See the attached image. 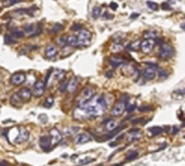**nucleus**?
Listing matches in <instances>:
<instances>
[{"label": "nucleus", "instance_id": "1", "mask_svg": "<svg viewBox=\"0 0 185 166\" xmlns=\"http://www.w3.org/2000/svg\"><path fill=\"white\" fill-rule=\"evenodd\" d=\"M108 107V103H106L104 96L97 97L95 101H90L82 106L84 112L87 114V118H97L104 113V111Z\"/></svg>", "mask_w": 185, "mask_h": 166}, {"label": "nucleus", "instance_id": "2", "mask_svg": "<svg viewBox=\"0 0 185 166\" xmlns=\"http://www.w3.org/2000/svg\"><path fill=\"white\" fill-rule=\"evenodd\" d=\"M96 93V90L92 87H87L84 88V90L80 93V97L78 98V106L79 107H82L84 104H87L90 99H92V97L95 96Z\"/></svg>", "mask_w": 185, "mask_h": 166}, {"label": "nucleus", "instance_id": "3", "mask_svg": "<svg viewBox=\"0 0 185 166\" xmlns=\"http://www.w3.org/2000/svg\"><path fill=\"white\" fill-rule=\"evenodd\" d=\"M76 37H78L79 46H87L92 39V32L88 30H84V29H81Z\"/></svg>", "mask_w": 185, "mask_h": 166}, {"label": "nucleus", "instance_id": "4", "mask_svg": "<svg viewBox=\"0 0 185 166\" xmlns=\"http://www.w3.org/2000/svg\"><path fill=\"white\" fill-rule=\"evenodd\" d=\"M126 104H127V102L125 99H120V101L117 102L112 111H111V115L112 117H120L126 111Z\"/></svg>", "mask_w": 185, "mask_h": 166}, {"label": "nucleus", "instance_id": "5", "mask_svg": "<svg viewBox=\"0 0 185 166\" xmlns=\"http://www.w3.org/2000/svg\"><path fill=\"white\" fill-rule=\"evenodd\" d=\"M174 54V48L170 44H163L161 48H160V53H159V57L162 59V60H168L170 59Z\"/></svg>", "mask_w": 185, "mask_h": 166}, {"label": "nucleus", "instance_id": "6", "mask_svg": "<svg viewBox=\"0 0 185 166\" xmlns=\"http://www.w3.org/2000/svg\"><path fill=\"white\" fill-rule=\"evenodd\" d=\"M155 44H156V42H155L154 38H146V39H144L141 42L140 50L144 53H146V54H147V53H150L152 50L154 48Z\"/></svg>", "mask_w": 185, "mask_h": 166}, {"label": "nucleus", "instance_id": "7", "mask_svg": "<svg viewBox=\"0 0 185 166\" xmlns=\"http://www.w3.org/2000/svg\"><path fill=\"white\" fill-rule=\"evenodd\" d=\"M156 68L157 65L156 64H148V67L146 68V70L144 72V79L146 81H152L155 79L156 76Z\"/></svg>", "mask_w": 185, "mask_h": 166}, {"label": "nucleus", "instance_id": "8", "mask_svg": "<svg viewBox=\"0 0 185 166\" xmlns=\"http://www.w3.org/2000/svg\"><path fill=\"white\" fill-rule=\"evenodd\" d=\"M26 81V74L22 72H18V73H14L11 77V83L13 85H21Z\"/></svg>", "mask_w": 185, "mask_h": 166}, {"label": "nucleus", "instance_id": "9", "mask_svg": "<svg viewBox=\"0 0 185 166\" xmlns=\"http://www.w3.org/2000/svg\"><path fill=\"white\" fill-rule=\"evenodd\" d=\"M24 34L30 37H34V36L38 35L41 31H42V28L40 26H36V24H28V26L24 27Z\"/></svg>", "mask_w": 185, "mask_h": 166}, {"label": "nucleus", "instance_id": "10", "mask_svg": "<svg viewBox=\"0 0 185 166\" xmlns=\"http://www.w3.org/2000/svg\"><path fill=\"white\" fill-rule=\"evenodd\" d=\"M45 91V82L44 81H36L35 85H34V90H32V95L35 97H41Z\"/></svg>", "mask_w": 185, "mask_h": 166}, {"label": "nucleus", "instance_id": "11", "mask_svg": "<svg viewBox=\"0 0 185 166\" xmlns=\"http://www.w3.org/2000/svg\"><path fill=\"white\" fill-rule=\"evenodd\" d=\"M40 145L44 151H50L51 150V145H53L51 136H42L40 139Z\"/></svg>", "mask_w": 185, "mask_h": 166}, {"label": "nucleus", "instance_id": "12", "mask_svg": "<svg viewBox=\"0 0 185 166\" xmlns=\"http://www.w3.org/2000/svg\"><path fill=\"white\" fill-rule=\"evenodd\" d=\"M50 136H51V140H52V144L53 145L60 143V141L62 140V133L58 131L57 128H52V129L50 131Z\"/></svg>", "mask_w": 185, "mask_h": 166}, {"label": "nucleus", "instance_id": "13", "mask_svg": "<svg viewBox=\"0 0 185 166\" xmlns=\"http://www.w3.org/2000/svg\"><path fill=\"white\" fill-rule=\"evenodd\" d=\"M28 139H29V131H27L24 127H21L19 129V134L16 140H15V143H22V142L27 141Z\"/></svg>", "mask_w": 185, "mask_h": 166}, {"label": "nucleus", "instance_id": "14", "mask_svg": "<svg viewBox=\"0 0 185 166\" xmlns=\"http://www.w3.org/2000/svg\"><path fill=\"white\" fill-rule=\"evenodd\" d=\"M92 141V136L88 133H81L75 137V144H86Z\"/></svg>", "mask_w": 185, "mask_h": 166}, {"label": "nucleus", "instance_id": "15", "mask_svg": "<svg viewBox=\"0 0 185 166\" xmlns=\"http://www.w3.org/2000/svg\"><path fill=\"white\" fill-rule=\"evenodd\" d=\"M57 54H58V50L54 45H49V46H46V48H45V58H46V59H50V60H51V59H54Z\"/></svg>", "mask_w": 185, "mask_h": 166}, {"label": "nucleus", "instance_id": "16", "mask_svg": "<svg viewBox=\"0 0 185 166\" xmlns=\"http://www.w3.org/2000/svg\"><path fill=\"white\" fill-rule=\"evenodd\" d=\"M23 103V99L21 98V96L19 95V92H15L11 97V104L13 105L14 107H21Z\"/></svg>", "mask_w": 185, "mask_h": 166}, {"label": "nucleus", "instance_id": "17", "mask_svg": "<svg viewBox=\"0 0 185 166\" xmlns=\"http://www.w3.org/2000/svg\"><path fill=\"white\" fill-rule=\"evenodd\" d=\"M78 84H79V80L76 77H72V79L68 81V84H67V91L70 93H74L76 88H78Z\"/></svg>", "mask_w": 185, "mask_h": 166}, {"label": "nucleus", "instance_id": "18", "mask_svg": "<svg viewBox=\"0 0 185 166\" xmlns=\"http://www.w3.org/2000/svg\"><path fill=\"white\" fill-rule=\"evenodd\" d=\"M109 62H110V65L114 67V68H117V67H119V66L124 65V62H125V60H124L123 58L118 57V56H114V57L110 58V60H109Z\"/></svg>", "mask_w": 185, "mask_h": 166}, {"label": "nucleus", "instance_id": "19", "mask_svg": "<svg viewBox=\"0 0 185 166\" xmlns=\"http://www.w3.org/2000/svg\"><path fill=\"white\" fill-rule=\"evenodd\" d=\"M19 95L21 96L23 102H28V101H30L31 96H32V92H31L28 88H23V89H21V90L19 91Z\"/></svg>", "mask_w": 185, "mask_h": 166}, {"label": "nucleus", "instance_id": "20", "mask_svg": "<svg viewBox=\"0 0 185 166\" xmlns=\"http://www.w3.org/2000/svg\"><path fill=\"white\" fill-rule=\"evenodd\" d=\"M103 125L106 126V131H114V129H116V127H117V122H116L115 120H111V119H105L103 121Z\"/></svg>", "mask_w": 185, "mask_h": 166}, {"label": "nucleus", "instance_id": "21", "mask_svg": "<svg viewBox=\"0 0 185 166\" xmlns=\"http://www.w3.org/2000/svg\"><path fill=\"white\" fill-rule=\"evenodd\" d=\"M67 45L70 46H79V42H78V37L76 36H67Z\"/></svg>", "mask_w": 185, "mask_h": 166}, {"label": "nucleus", "instance_id": "22", "mask_svg": "<svg viewBox=\"0 0 185 166\" xmlns=\"http://www.w3.org/2000/svg\"><path fill=\"white\" fill-rule=\"evenodd\" d=\"M11 35L13 36L15 39H21L23 36H24V31L19 30V29H12L11 30Z\"/></svg>", "mask_w": 185, "mask_h": 166}, {"label": "nucleus", "instance_id": "23", "mask_svg": "<svg viewBox=\"0 0 185 166\" xmlns=\"http://www.w3.org/2000/svg\"><path fill=\"white\" fill-rule=\"evenodd\" d=\"M123 127H124V126H120V127H118V128H116V129H114V131H111L110 133H109L108 135L104 136L103 139H104V140H111L112 137H115V136L117 135V134H118L119 131L123 129Z\"/></svg>", "mask_w": 185, "mask_h": 166}, {"label": "nucleus", "instance_id": "24", "mask_svg": "<svg viewBox=\"0 0 185 166\" xmlns=\"http://www.w3.org/2000/svg\"><path fill=\"white\" fill-rule=\"evenodd\" d=\"M53 77H54V80H57V81H59V80H62L64 77H65V72L64 70H60V69H57L53 72Z\"/></svg>", "mask_w": 185, "mask_h": 166}, {"label": "nucleus", "instance_id": "25", "mask_svg": "<svg viewBox=\"0 0 185 166\" xmlns=\"http://www.w3.org/2000/svg\"><path fill=\"white\" fill-rule=\"evenodd\" d=\"M95 162V159L94 158H89V157H84L82 159H79L78 163H79L80 165H87V164H90V163H94Z\"/></svg>", "mask_w": 185, "mask_h": 166}, {"label": "nucleus", "instance_id": "26", "mask_svg": "<svg viewBox=\"0 0 185 166\" xmlns=\"http://www.w3.org/2000/svg\"><path fill=\"white\" fill-rule=\"evenodd\" d=\"M57 43L62 46V48H66L67 46V36H62L57 38Z\"/></svg>", "mask_w": 185, "mask_h": 166}, {"label": "nucleus", "instance_id": "27", "mask_svg": "<svg viewBox=\"0 0 185 166\" xmlns=\"http://www.w3.org/2000/svg\"><path fill=\"white\" fill-rule=\"evenodd\" d=\"M138 157V151H130L127 153V158H126V162H131L133 159H136Z\"/></svg>", "mask_w": 185, "mask_h": 166}, {"label": "nucleus", "instance_id": "28", "mask_svg": "<svg viewBox=\"0 0 185 166\" xmlns=\"http://www.w3.org/2000/svg\"><path fill=\"white\" fill-rule=\"evenodd\" d=\"M149 131H150V134H153V135H159V134H161L163 131V129L162 128H160V127H152L149 129Z\"/></svg>", "mask_w": 185, "mask_h": 166}, {"label": "nucleus", "instance_id": "29", "mask_svg": "<svg viewBox=\"0 0 185 166\" xmlns=\"http://www.w3.org/2000/svg\"><path fill=\"white\" fill-rule=\"evenodd\" d=\"M141 42H139V40H136V42H133V43H131L130 45H128V50H131V51H137L138 46H140Z\"/></svg>", "mask_w": 185, "mask_h": 166}, {"label": "nucleus", "instance_id": "30", "mask_svg": "<svg viewBox=\"0 0 185 166\" xmlns=\"http://www.w3.org/2000/svg\"><path fill=\"white\" fill-rule=\"evenodd\" d=\"M5 43L6 44H14L15 43V38H14L11 34H9V35H6L5 36Z\"/></svg>", "mask_w": 185, "mask_h": 166}, {"label": "nucleus", "instance_id": "31", "mask_svg": "<svg viewBox=\"0 0 185 166\" xmlns=\"http://www.w3.org/2000/svg\"><path fill=\"white\" fill-rule=\"evenodd\" d=\"M62 30V24H60V23H57V24H54V26L52 27V29H51V34H56V32H58V31Z\"/></svg>", "mask_w": 185, "mask_h": 166}, {"label": "nucleus", "instance_id": "32", "mask_svg": "<svg viewBox=\"0 0 185 166\" xmlns=\"http://www.w3.org/2000/svg\"><path fill=\"white\" fill-rule=\"evenodd\" d=\"M92 18L94 19H97L100 15H101V8H100V7H95V8L92 9Z\"/></svg>", "mask_w": 185, "mask_h": 166}, {"label": "nucleus", "instance_id": "33", "mask_svg": "<svg viewBox=\"0 0 185 166\" xmlns=\"http://www.w3.org/2000/svg\"><path fill=\"white\" fill-rule=\"evenodd\" d=\"M169 76L167 70H159V79L160 80H166Z\"/></svg>", "mask_w": 185, "mask_h": 166}, {"label": "nucleus", "instance_id": "34", "mask_svg": "<svg viewBox=\"0 0 185 166\" xmlns=\"http://www.w3.org/2000/svg\"><path fill=\"white\" fill-rule=\"evenodd\" d=\"M147 6L152 8L153 10H159V5L156 2H152V1H147Z\"/></svg>", "mask_w": 185, "mask_h": 166}, {"label": "nucleus", "instance_id": "35", "mask_svg": "<svg viewBox=\"0 0 185 166\" xmlns=\"http://www.w3.org/2000/svg\"><path fill=\"white\" fill-rule=\"evenodd\" d=\"M53 101H54L53 97H49V98H46V99H45V103H44V106L45 107H51V106L53 105Z\"/></svg>", "mask_w": 185, "mask_h": 166}, {"label": "nucleus", "instance_id": "36", "mask_svg": "<svg viewBox=\"0 0 185 166\" xmlns=\"http://www.w3.org/2000/svg\"><path fill=\"white\" fill-rule=\"evenodd\" d=\"M172 96L174 97H184L185 96V89L184 90H176V91H174Z\"/></svg>", "mask_w": 185, "mask_h": 166}, {"label": "nucleus", "instance_id": "37", "mask_svg": "<svg viewBox=\"0 0 185 166\" xmlns=\"http://www.w3.org/2000/svg\"><path fill=\"white\" fill-rule=\"evenodd\" d=\"M145 37L146 38H150V37H153V38H156V32L153 30H149L145 32Z\"/></svg>", "mask_w": 185, "mask_h": 166}, {"label": "nucleus", "instance_id": "38", "mask_svg": "<svg viewBox=\"0 0 185 166\" xmlns=\"http://www.w3.org/2000/svg\"><path fill=\"white\" fill-rule=\"evenodd\" d=\"M136 107H137L136 103H131L130 105L126 104V112H133V110H136Z\"/></svg>", "mask_w": 185, "mask_h": 166}, {"label": "nucleus", "instance_id": "39", "mask_svg": "<svg viewBox=\"0 0 185 166\" xmlns=\"http://www.w3.org/2000/svg\"><path fill=\"white\" fill-rule=\"evenodd\" d=\"M67 84H68V81H62L60 85V91L64 92L65 90H67Z\"/></svg>", "mask_w": 185, "mask_h": 166}, {"label": "nucleus", "instance_id": "40", "mask_svg": "<svg viewBox=\"0 0 185 166\" xmlns=\"http://www.w3.org/2000/svg\"><path fill=\"white\" fill-rule=\"evenodd\" d=\"M71 29H72L73 31H80L81 29H82V26H81V24H73Z\"/></svg>", "mask_w": 185, "mask_h": 166}, {"label": "nucleus", "instance_id": "41", "mask_svg": "<svg viewBox=\"0 0 185 166\" xmlns=\"http://www.w3.org/2000/svg\"><path fill=\"white\" fill-rule=\"evenodd\" d=\"M150 110H152L150 106H141V107H139V111H140V112H148Z\"/></svg>", "mask_w": 185, "mask_h": 166}, {"label": "nucleus", "instance_id": "42", "mask_svg": "<svg viewBox=\"0 0 185 166\" xmlns=\"http://www.w3.org/2000/svg\"><path fill=\"white\" fill-rule=\"evenodd\" d=\"M115 46H116V48H111L112 51H116V52H118V51H120V50H123V48H122V45H120V44H118V43H116Z\"/></svg>", "mask_w": 185, "mask_h": 166}, {"label": "nucleus", "instance_id": "43", "mask_svg": "<svg viewBox=\"0 0 185 166\" xmlns=\"http://www.w3.org/2000/svg\"><path fill=\"white\" fill-rule=\"evenodd\" d=\"M40 119H41V121H42L43 123L48 122V117H46V115H44V114H42V115H40Z\"/></svg>", "mask_w": 185, "mask_h": 166}, {"label": "nucleus", "instance_id": "44", "mask_svg": "<svg viewBox=\"0 0 185 166\" xmlns=\"http://www.w3.org/2000/svg\"><path fill=\"white\" fill-rule=\"evenodd\" d=\"M1 1L4 2L5 6H7V7H8V6H12V1H13V0H1Z\"/></svg>", "mask_w": 185, "mask_h": 166}, {"label": "nucleus", "instance_id": "45", "mask_svg": "<svg viewBox=\"0 0 185 166\" xmlns=\"http://www.w3.org/2000/svg\"><path fill=\"white\" fill-rule=\"evenodd\" d=\"M110 7H111L112 9H117V8H118V5L116 4V2H111V4H110Z\"/></svg>", "mask_w": 185, "mask_h": 166}, {"label": "nucleus", "instance_id": "46", "mask_svg": "<svg viewBox=\"0 0 185 166\" xmlns=\"http://www.w3.org/2000/svg\"><path fill=\"white\" fill-rule=\"evenodd\" d=\"M103 18L105 19V20H108V19H106V18H109V20H110V19H112V15H110V14H109V13H105V14H104V15H103Z\"/></svg>", "mask_w": 185, "mask_h": 166}, {"label": "nucleus", "instance_id": "47", "mask_svg": "<svg viewBox=\"0 0 185 166\" xmlns=\"http://www.w3.org/2000/svg\"><path fill=\"white\" fill-rule=\"evenodd\" d=\"M162 8L169 9V8H170V7H169V5H168L167 2H166V4H163V5H162Z\"/></svg>", "mask_w": 185, "mask_h": 166}, {"label": "nucleus", "instance_id": "48", "mask_svg": "<svg viewBox=\"0 0 185 166\" xmlns=\"http://www.w3.org/2000/svg\"><path fill=\"white\" fill-rule=\"evenodd\" d=\"M138 16H139V14H132V15H131V19L138 18Z\"/></svg>", "mask_w": 185, "mask_h": 166}, {"label": "nucleus", "instance_id": "49", "mask_svg": "<svg viewBox=\"0 0 185 166\" xmlns=\"http://www.w3.org/2000/svg\"><path fill=\"white\" fill-rule=\"evenodd\" d=\"M177 131H178V129H177L176 127H174V131H172V133H174V134H176Z\"/></svg>", "mask_w": 185, "mask_h": 166}, {"label": "nucleus", "instance_id": "50", "mask_svg": "<svg viewBox=\"0 0 185 166\" xmlns=\"http://www.w3.org/2000/svg\"><path fill=\"white\" fill-rule=\"evenodd\" d=\"M182 28H183V29L185 30V23H184V24H182Z\"/></svg>", "mask_w": 185, "mask_h": 166}, {"label": "nucleus", "instance_id": "51", "mask_svg": "<svg viewBox=\"0 0 185 166\" xmlns=\"http://www.w3.org/2000/svg\"><path fill=\"white\" fill-rule=\"evenodd\" d=\"M0 164H7V163H6V162H1V160H0Z\"/></svg>", "mask_w": 185, "mask_h": 166}, {"label": "nucleus", "instance_id": "52", "mask_svg": "<svg viewBox=\"0 0 185 166\" xmlns=\"http://www.w3.org/2000/svg\"><path fill=\"white\" fill-rule=\"evenodd\" d=\"M0 80H1V73H0Z\"/></svg>", "mask_w": 185, "mask_h": 166}, {"label": "nucleus", "instance_id": "53", "mask_svg": "<svg viewBox=\"0 0 185 166\" xmlns=\"http://www.w3.org/2000/svg\"><path fill=\"white\" fill-rule=\"evenodd\" d=\"M183 126H185V123H184V125H183Z\"/></svg>", "mask_w": 185, "mask_h": 166}, {"label": "nucleus", "instance_id": "54", "mask_svg": "<svg viewBox=\"0 0 185 166\" xmlns=\"http://www.w3.org/2000/svg\"><path fill=\"white\" fill-rule=\"evenodd\" d=\"M184 139H185V136H184Z\"/></svg>", "mask_w": 185, "mask_h": 166}]
</instances>
